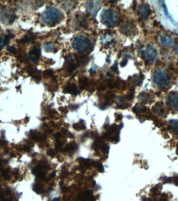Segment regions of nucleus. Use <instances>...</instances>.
Instances as JSON below:
<instances>
[{"label": "nucleus", "mask_w": 178, "mask_h": 201, "mask_svg": "<svg viewBox=\"0 0 178 201\" xmlns=\"http://www.w3.org/2000/svg\"><path fill=\"white\" fill-rule=\"evenodd\" d=\"M79 85H80V88L81 89H83L84 87H86V86L87 85V78H83L79 80Z\"/></svg>", "instance_id": "28"}, {"label": "nucleus", "mask_w": 178, "mask_h": 201, "mask_svg": "<svg viewBox=\"0 0 178 201\" xmlns=\"http://www.w3.org/2000/svg\"><path fill=\"white\" fill-rule=\"evenodd\" d=\"M62 18V13L56 7H49L42 13V20L47 25L53 26Z\"/></svg>", "instance_id": "2"}, {"label": "nucleus", "mask_w": 178, "mask_h": 201, "mask_svg": "<svg viewBox=\"0 0 178 201\" xmlns=\"http://www.w3.org/2000/svg\"><path fill=\"white\" fill-rule=\"evenodd\" d=\"M147 111H148L147 108L145 107H144V106H142V105H136L133 108V111L138 115L144 113Z\"/></svg>", "instance_id": "16"}, {"label": "nucleus", "mask_w": 178, "mask_h": 201, "mask_svg": "<svg viewBox=\"0 0 178 201\" xmlns=\"http://www.w3.org/2000/svg\"><path fill=\"white\" fill-rule=\"evenodd\" d=\"M142 80H143L142 77H139L138 75H134V76L133 77V83H134V85H137V86L140 85L141 82H142Z\"/></svg>", "instance_id": "24"}, {"label": "nucleus", "mask_w": 178, "mask_h": 201, "mask_svg": "<svg viewBox=\"0 0 178 201\" xmlns=\"http://www.w3.org/2000/svg\"><path fill=\"white\" fill-rule=\"evenodd\" d=\"M13 35H11V34L7 35L6 36L3 38V46H5V45H7V44H8V43H9V41H10V39H11V38H13Z\"/></svg>", "instance_id": "30"}, {"label": "nucleus", "mask_w": 178, "mask_h": 201, "mask_svg": "<svg viewBox=\"0 0 178 201\" xmlns=\"http://www.w3.org/2000/svg\"><path fill=\"white\" fill-rule=\"evenodd\" d=\"M134 22H125V24L121 27V31L125 34V36H132L134 34L135 27L133 24Z\"/></svg>", "instance_id": "9"}, {"label": "nucleus", "mask_w": 178, "mask_h": 201, "mask_svg": "<svg viewBox=\"0 0 178 201\" xmlns=\"http://www.w3.org/2000/svg\"><path fill=\"white\" fill-rule=\"evenodd\" d=\"M139 53L142 58L148 64H153L158 59V51L153 46L150 45H146L142 46L139 50Z\"/></svg>", "instance_id": "4"}, {"label": "nucleus", "mask_w": 178, "mask_h": 201, "mask_svg": "<svg viewBox=\"0 0 178 201\" xmlns=\"http://www.w3.org/2000/svg\"><path fill=\"white\" fill-rule=\"evenodd\" d=\"M92 45L91 40L84 36H77L73 40V48L78 52H84L87 50Z\"/></svg>", "instance_id": "5"}, {"label": "nucleus", "mask_w": 178, "mask_h": 201, "mask_svg": "<svg viewBox=\"0 0 178 201\" xmlns=\"http://www.w3.org/2000/svg\"><path fill=\"white\" fill-rule=\"evenodd\" d=\"M92 166H94V167H96V168H97V170H98L100 172H104V168H103L102 164L98 162V161H93L92 162Z\"/></svg>", "instance_id": "26"}, {"label": "nucleus", "mask_w": 178, "mask_h": 201, "mask_svg": "<svg viewBox=\"0 0 178 201\" xmlns=\"http://www.w3.org/2000/svg\"><path fill=\"white\" fill-rule=\"evenodd\" d=\"M169 125H170L169 128L173 131V133L176 134H178V121H177V120L170 121Z\"/></svg>", "instance_id": "17"}, {"label": "nucleus", "mask_w": 178, "mask_h": 201, "mask_svg": "<svg viewBox=\"0 0 178 201\" xmlns=\"http://www.w3.org/2000/svg\"><path fill=\"white\" fill-rule=\"evenodd\" d=\"M167 102L171 108L178 110V93L171 92L167 97Z\"/></svg>", "instance_id": "10"}, {"label": "nucleus", "mask_w": 178, "mask_h": 201, "mask_svg": "<svg viewBox=\"0 0 178 201\" xmlns=\"http://www.w3.org/2000/svg\"><path fill=\"white\" fill-rule=\"evenodd\" d=\"M112 69H113V70H115V71H117V69H118V67H117V62H116V63H115L114 66L112 67Z\"/></svg>", "instance_id": "36"}, {"label": "nucleus", "mask_w": 178, "mask_h": 201, "mask_svg": "<svg viewBox=\"0 0 178 201\" xmlns=\"http://www.w3.org/2000/svg\"><path fill=\"white\" fill-rule=\"evenodd\" d=\"M40 55V50L39 48H34L29 53V59L32 61L33 63H36Z\"/></svg>", "instance_id": "12"}, {"label": "nucleus", "mask_w": 178, "mask_h": 201, "mask_svg": "<svg viewBox=\"0 0 178 201\" xmlns=\"http://www.w3.org/2000/svg\"><path fill=\"white\" fill-rule=\"evenodd\" d=\"M160 43L162 46H163L164 47H171L174 45V40L173 38L170 36H167V35H162L160 36Z\"/></svg>", "instance_id": "11"}, {"label": "nucleus", "mask_w": 178, "mask_h": 201, "mask_svg": "<svg viewBox=\"0 0 178 201\" xmlns=\"http://www.w3.org/2000/svg\"><path fill=\"white\" fill-rule=\"evenodd\" d=\"M126 63H127V60L125 59V60L122 61V64H121V66H122V67H124V66H125V64H126Z\"/></svg>", "instance_id": "38"}, {"label": "nucleus", "mask_w": 178, "mask_h": 201, "mask_svg": "<svg viewBox=\"0 0 178 201\" xmlns=\"http://www.w3.org/2000/svg\"><path fill=\"white\" fill-rule=\"evenodd\" d=\"M152 110H153V111H154L155 113H157V114L159 115H163L165 114V109L162 103H157V104L153 107Z\"/></svg>", "instance_id": "15"}, {"label": "nucleus", "mask_w": 178, "mask_h": 201, "mask_svg": "<svg viewBox=\"0 0 178 201\" xmlns=\"http://www.w3.org/2000/svg\"><path fill=\"white\" fill-rule=\"evenodd\" d=\"M47 153H48L49 156H50V157H54V150H51V149H50V150L47 152Z\"/></svg>", "instance_id": "35"}, {"label": "nucleus", "mask_w": 178, "mask_h": 201, "mask_svg": "<svg viewBox=\"0 0 178 201\" xmlns=\"http://www.w3.org/2000/svg\"><path fill=\"white\" fill-rule=\"evenodd\" d=\"M138 14L140 18L146 20L151 14V9L148 4H140L138 7Z\"/></svg>", "instance_id": "8"}, {"label": "nucleus", "mask_w": 178, "mask_h": 201, "mask_svg": "<svg viewBox=\"0 0 178 201\" xmlns=\"http://www.w3.org/2000/svg\"><path fill=\"white\" fill-rule=\"evenodd\" d=\"M94 72H95V69H94V68H92V70H91V71H90V73H91V74H92V73H94Z\"/></svg>", "instance_id": "40"}, {"label": "nucleus", "mask_w": 178, "mask_h": 201, "mask_svg": "<svg viewBox=\"0 0 178 201\" xmlns=\"http://www.w3.org/2000/svg\"><path fill=\"white\" fill-rule=\"evenodd\" d=\"M101 7V1H89L87 2L86 5L87 11L90 15H92V17H96V15L97 14Z\"/></svg>", "instance_id": "7"}, {"label": "nucleus", "mask_w": 178, "mask_h": 201, "mask_svg": "<svg viewBox=\"0 0 178 201\" xmlns=\"http://www.w3.org/2000/svg\"><path fill=\"white\" fill-rule=\"evenodd\" d=\"M54 49V45L53 43H46L44 45V50L47 52H50Z\"/></svg>", "instance_id": "25"}, {"label": "nucleus", "mask_w": 178, "mask_h": 201, "mask_svg": "<svg viewBox=\"0 0 178 201\" xmlns=\"http://www.w3.org/2000/svg\"><path fill=\"white\" fill-rule=\"evenodd\" d=\"M152 81L158 87L166 88L169 87L171 83V76L167 71L162 68H158L153 72Z\"/></svg>", "instance_id": "1"}, {"label": "nucleus", "mask_w": 178, "mask_h": 201, "mask_svg": "<svg viewBox=\"0 0 178 201\" xmlns=\"http://www.w3.org/2000/svg\"><path fill=\"white\" fill-rule=\"evenodd\" d=\"M76 60L78 63H79L80 64H87V62H88V58L85 56V55H82V56H79L76 58Z\"/></svg>", "instance_id": "22"}, {"label": "nucleus", "mask_w": 178, "mask_h": 201, "mask_svg": "<svg viewBox=\"0 0 178 201\" xmlns=\"http://www.w3.org/2000/svg\"><path fill=\"white\" fill-rule=\"evenodd\" d=\"M101 21L103 24L109 27H112L116 25L120 19V14L114 9H105L101 16Z\"/></svg>", "instance_id": "3"}, {"label": "nucleus", "mask_w": 178, "mask_h": 201, "mask_svg": "<svg viewBox=\"0 0 178 201\" xmlns=\"http://www.w3.org/2000/svg\"><path fill=\"white\" fill-rule=\"evenodd\" d=\"M177 153L178 154V143H177Z\"/></svg>", "instance_id": "41"}, {"label": "nucleus", "mask_w": 178, "mask_h": 201, "mask_svg": "<svg viewBox=\"0 0 178 201\" xmlns=\"http://www.w3.org/2000/svg\"><path fill=\"white\" fill-rule=\"evenodd\" d=\"M114 40V37L112 35H105L101 37V42L102 44H109L112 42V40Z\"/></svg>", "instance_id": "20"}, {"label": "nucleus", "mask_w": 178, "mask_h": 201, "mask_svg": "<svg viewBox=\"0 0 178 201\" xmlns=\"http://www.w3.org/2000/svg\"><path fill=\"white\" fill-rule=\"evenodd\" d=\"M73 128L76 129V130H81V129H85V124L83 121H79L77 124H74L73 125Z\"/></svg>", "instance_id": "23"}, {"label": "nucleus", "mask_w": 178, "mask_h": 201, "mask_svg": "<svg viewBox=\"0 0 178 201\" xmlns=\"http://www.w3.org/2000/svg\"><path fill=\"white\" fill-rule=\"evenodd\" d=\"M64 92H68V93H71V94H78L79 93V90L77 87L73 84V83H69L67 86L64 88Z\"/></svg>", "instance_id": "14"}, {"label": "nucleus", "mask_w": 178, "mask_h": 201, "mask_svg": "<svg viewBox=\"0 0 178 201\" xmlns=\"http://www.w3.org/2000/svg\"><path fill=\"white\" fill-rule=\"evenodd\" d=\"M3 38H2V36H0V50L3 47Z\"/></svg>", "instance_id": "37"}, {"label": "nucleus", "mask_w": 178, "mask_h": 201, "mask_svg": "<svg viewBox=\"0 0 178 201\" xmlns=\"http://www.w3.org/2000/svg\"><path fill=\"white\" fill-rule=\"evenodd\" d=\"M3 176L5 179H7V180L10 179V175L8 174L7 171H4V172H3Z\"/></svg>", "instance_id": "32"}, {"label": "nucleus", "mask_w": 178, "mask_h": 201, "mask_svg": "<svg viewBox=\"0 0 178 201\" xmlns=\"http://www.w3.org/2000/svg\"><path fill=\"white\" fill-rule=\"evenodd\" d=\"M138 99L141 100L143 103H150L152 100V97L148 93L142 92V93L139 94Z\"/></svg>", "instance_id": "13"}, {"label": "nucleus", "mask_w": 178, "mask_h": 201, "mask_svg": "<svg viewBox=\"0 0 178 201\" xmlns=\"http://www.w3.org/2000/svg\"><path fill=\"white\" fill-rule=\"evenodd\" d=\"M31 137L34 140H42L43 139V135L40 134L38 132H36V131H31Z\"/></svg>", "instance_id": "21"}, {"label": "nucleus", "mask_w": 178, "mask_h": 201, "mask_svg": "<svg viewBox=\"0 0 178 201\" xmlns=\"http://www.w3.org/2000/svg\"><path fill=\"white\" fill-rule=\"evenodd\" d=\"M78 147L77 144L74 143V142H72L69 144H67L64 147V151L65 152H68V153H70V152H73L76 150V148Z\"/></svg>", "instance_id": "18"}, {"label": "nucleus", "mask_w": 178, "mask_h": 201, "mask_svg": "<svg viewBox=\"0 0 178 201\" xmlns=\"http://www.w3.org/2000/svg\"><path fill=\"white\" fill-rule=\"evenodd\" d=\"M33 188H34V190L38 194H40L43 191V186L40 184H36Z\"/></svg>", "instance_id": "29"}, {"label": "nucleus", "mask_w": 178, "mask_h": 201, "mask_svg": "<svg viewBox=\"0 0 178 201\" xmlns=\"http://www.w3.org/2000/svg\"><path fill=\"white\" fill-rule=\"evenodd\" d=\"M116 101H117V104H118V106L120 107H125V100L124 97H122V96H118Z\"/></svg>", "instance_id": "27"}, {"label": "nucleus", "mask_w": 178, "mask_h": 201, "mask_svg": "<svg viewBox=\"0 0 178 201\" xmlns=\"http://www.w3.org/2000/svg\"><path fill=\"white\" fill-rule=\"evenodd\" d=\"M158 201H167V195L165 194H163V195H162L161 196V198H160V200Z\"/></svg>", "instance_id": "34"}, {"label": "nucleus", "mask_w": 178, "mask_h": 201, "mask_svg": "<svg viewBox=\"0 0 178 201\" xmlns=\"http://www.w3.org/2000/svg\"><path fill=\"white\" fill-rule=\"evenodd\" d=\"M7 50H8L9 52L13 53V54H16V53H17V50H16V49H15V48L13 46L7 47Z\"/></svg>", "instance_id": "31"}, {"label": "nucleus", "mask_w": 178, "mask_h": 201, "mask_svg": "<svg viewBox=\"0 0 178 201\" xmlns=\"http://www.w3.org/2000/svg\"><path fill=\"white\" fill-rule=\"evenodd\" d=\"M172 181L174 182V184H175L176 186H178V176H175L174 178H172Z\"/></svg>", "instance_id": "33"}, {"label": "nucleus", "mask_w": 178, "mask_h": 201, "mask_svg": "<svg viewBox=\"0 0 178 201\" xmlns=\"http://www.w3.org/2000/svg\"><path fill=\"white\" fill-rule=\"evenodd\" d=\"M16 19V15L11 11V9H8L4 7L3 9H0V20L6 25L12 24Z\"/></svg>", "instance_id": "6"}, {"label": "nucleus", "mask_w": 178, "mask_h": 201, "mask_svg": "<svg viewBox=\"0 0 178 201\" xmlns=\"http://www.w3.org/2000/svg\"><path fill=\"white\" fill-rule=\"evenodd\" d=\"M175 51H176V53L178 54V44L176 46V48H175Z\"/></svg>", "instance_id": "39"}, {"label": "nucleus", "mask_w": 178, "mask_h": 201, "mask_svg": "<svg viewBox=\"0 0 178 201\" xmlns=\"http://www.w3.org/2000/svg\"><path fill=\"white\" fill-rule=\"evenodd\" d=\"M79 163H80L83 167H84V168H89V167H91V166H92V162H93V161H90V160H88V159H84V158H79Z\"/></svg>", "instance_id": "19"}]
</instances>
